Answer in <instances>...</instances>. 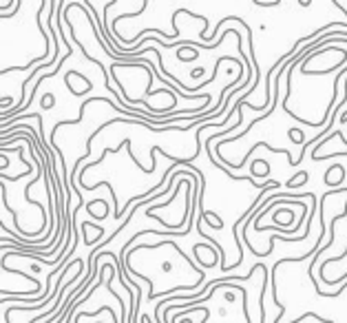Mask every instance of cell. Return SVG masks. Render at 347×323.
<instances>
[{
  "mask_svg": "<svg viewBox=\"0 0 347 323\" xmlns=\"http://www.w3.org/2000/svg\"><path fill=\"white\" fill-rule=\"evenodd\" d=\"M201 73H203V69H201V66H199V69H195V71L190 73V75H192V78H199V75H201Z\"/></svg>",
  "mask_w": 347,
  "mask_h": 323,
  "instance_id": "7a4b0ae2",
  "label": "cell"
},
{
  "mask_svg": "<svg viewBox=\"0 0 347 323\" xmlns=\"http://www.w3.org/2000/svg\"><path fill=\"white\" fill-rule=\"evenodd\" d=\"M226 301H228V303L235 301V292H226Z\"/></svg>",
  "mask_w": 347,
  "mask_h": 323,
  "instance_id": "6da1fadb",
  "label": "cell"
}]
</instances>
